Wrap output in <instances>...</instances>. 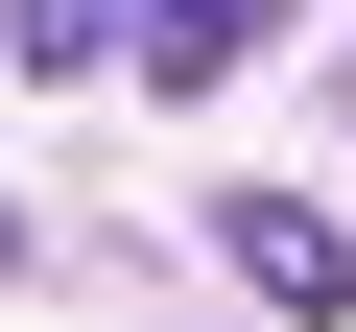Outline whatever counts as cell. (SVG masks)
I'll return each mask as SVG.
<instances>
[{"mask_svg": "<svg viewBox=\"0 0 356 332\" xmlns=\"http://www.w3.org/2000/svg\"><path fill=\"white\" fill-rule=\"evenodd\" d=\"M214 261H238V285H261L285 332H332V308H356V238H332L309 190H238V214H214Z\"/></svg>", "mask_w": 356, "mask_h": 332, "instance_id": "1", "label": "cell"}, {"mask_svg": "<svg viewBox=\"0 0 356 332\" xmlns=\"http://www.w3.org/2000/svg\"><path fill=\"white\" fill-rule=\"evenodd\" d=\"M285 48V0H143V95H238Z\"/></svg>", "mask_w": 356, "mask_h": 332, "instance_id": "2", "label": "cell"}, {"mask_svg": "<svg viewBox=\"0 0 356 332\" xmlns=\"http://www.w3.org/2000/svg\"><path fill=\"white\" fill-rule=\"evenodd\" d=\"M143 48V0H24V72H119Z\"/></svg>", "mask_w": 356, "mask_h": 332, "instance_id": "3", "label": "cell"}, {"mask_svg": "<svg viewBox=\"0 0 356 332\" xmlns=\"http://www.w3.org/2000/svg\"><path fill=\"white\" fill-rule=\"evenodd\" d=\"M0 261H24V238H0Z\"/></svg>", "mask_w": 356, "mask_h": 332, "instance_id": "4", "label": "cell"}]
</instances>
